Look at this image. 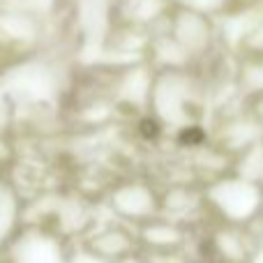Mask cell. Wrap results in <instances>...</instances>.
<instances>
[{
    "instance_id": "6da1fadb",
    "label": "cell",
    "mask_w": 263,
    "mask_h": 263,
    "mask_svg": "<svg viewBox=\"0 0 263 263\" xmlns=\"http://www.w3.org/2000/svg\"><path fill=\"white\" fill-rule=\"evenodd\" d=\"M203 139H205V134H203V129H199V127H190V129L180 132V143L182 145H196Z\"/></svg>"
},
{
    "instance_id": "7a4b0ae2",
    "label": "cell",
    "mask_w": 263,
    "mask_h": 263,
    "mask_svg": "<svg viewBox=\"0 0 263 263\" xmlns=\"http://www.w3.org/2000/svg\"><path fill=\"white\" fill-rule=\"evenodd\" d=\"M141 132H143L145 139H155V136H157V132H159V127H157V123H155V120L145 118L143 123H141Z\"/></svg>"
}]
</instances>
